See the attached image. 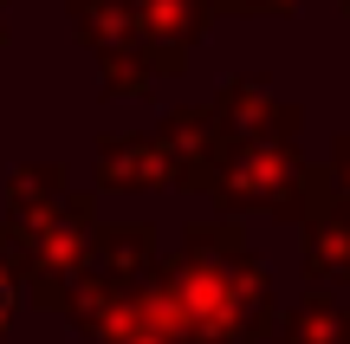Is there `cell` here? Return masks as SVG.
I'll list each match as a JSON object with an SVG mask.
<instances>
[{
    "label": "cell",
    "instance_id": "1",
    "mask_svg": "<svg viewBox=\"0 0 350 344\" xmlns=\"http://www.w3.org/2000/svg\"><path fill=\"white\" fill-rule=\"evenodd\" d=\"M0 312H7V286H0Z\"/></svg>",
    "mask_w": 350,
    "mask_h": 344
}]
</instances>
